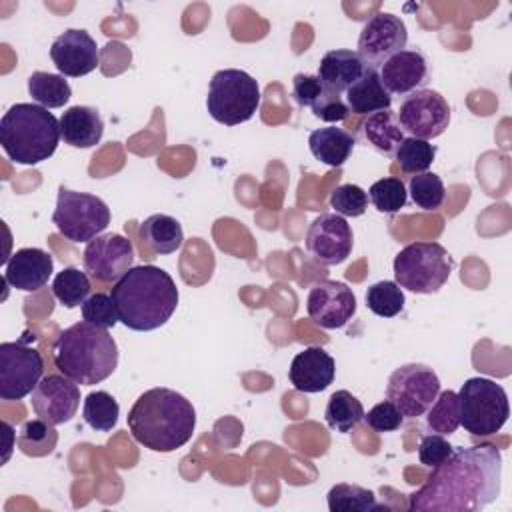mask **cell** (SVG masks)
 I'll list each match as a JSON object with an SVG mask.
<instances>
[{"label":"cell","instance_id":"6da1fadb","mask_svg":"<svg viewBox=\"0 0 512 512\" xmlns=\"http://www.w3.org/2000/svg\"><path fill=\"white\" fill-rule=\"evenodd\" d=\"M502 452L494 444L454 448L410 494L416 512H476L500 496Z\"/></svg>","mask_w":512,"mask_h":512},{"label":"cell","instance_id":"7a4b0ae2","mask_svg":"<svg viewBox=\"0 0 512 512\" xmlns=\"http://www.w3.org/2000/svg\"><path fill=\"white\" fill-rule=\"evenodd\" d=\"M132 438L154 452H174L194 434L196 410L188 398L170 388H150L128 412Z\"/></svg>","mask_w":512,"mask_h":512},{"label":"cell","instance_id":"3957f363","mask_svg":"<svg viewBox=\"0 0 512 512\" xmlns=\"http://www.w3.org/2000/svg\"><path fill=\"white\" fill-rule=\"evenodd\" d=\"M118 320L136 332L164 326L178 306V288L172 276L154 266H132L110 292Z\"/></svg>","mask_w":512,"mask_h":512},{"label":"cell","instance_id":"277c9868","mask_svg":"<svg viewBox=\"0 0 512 512\" xmlns=\"http://www.w3.org/2000/svg\"><path fill=\"white\" fill-rule=\"evenodd\" d=\"M54 364L70 380L92 386L106 380L118 366V346L106 328L76 322L60 332Z\"/></svg>","mask_w":512,"mask_h":512},{"label":"cell","instance_id":"5b68a950","mask_svg":"<svg viewBox=\"0 0 512 512\" xmlns=\"http://www.w3.org/2000/svg\"><path fill=\"white\" fill-rule=\"evenodd\" d=\"M60 138V120L38 104H14L0 120L2 150L16 164L34 166L48 160Z\"/></svg>","mask_w":512,"mask_h":512},{"label":"cell","instance_id":"8992f818","mask_svg":"<svg viewBox=\"0 0 512 512\" xmlns=\"http://www.w3.org/2000/svg\"><path fill=\"white\" fill-rule=\"evenodd\" d=\"M394 282L414 294L438 292L452 274L454 260L438 242H412L394 258Z\"/></svg>","mask_w":512,"mask_h":512},{"label":"cell","instance_id":"52a82bcc","mask_svg":"<svg viewBox=\"0 0 512 512\" xmlns=\"http://www.w3.org/2000/svg\"><path fill=\"white\" fill-rule=\"evenodd\" d=\"M260 100L262 94L256 78L238 68H224L210 80L206 108L216 122L236 126L256 114Z\"/></svg>","mask_w":512,"mask_h":512},{"label":"cell","instance_id":"ba28073f","mask_svg":"<svg viewBox=\"0 0 512 512\" xmlns=\"http://www.w3.org/2000/svg\"><path fill=\"white\" fill-rule=\"evenodd\" d=\"M458 394L460 426L472 436L496 434L510 416L506 390L490 378H468Z\"/></svg>","mask_w":512,"mask_h":512},{"label":"cell","instance_id":"9c48e42d","mask_svg":"<svg viewBox=\"0 0 512 512\" xmlns=\"http://www.w3.org/2000/svg\"><path fill=\"white\" fill-rule=\"evenodd\" d=\"M52 222L66 240L90 242L108 228L110 208L94 194L76 192L62 186L58 190Z\"/></svg>","mask_w":512,"mask_h":512},{"label":"cell","instance_id":"30bf717a","mask_svg":"<svg viewBox=\"0 0 512 512\" xmlns=\"http://www.w3.org/2000/svg\"><path fill=\"white\" fill-rule=\"evenodd\" d=\"M440 392L436 372L426 364H404L396 368L386 386V398L402 412L404 418H418L426 414Z\"/></svg>","mask_w":512,"mask_h":512},{"label":"cell","instance_id":"8fae6325","mask_svg":"<svg viewBox=\"0 0 512 512\" xmlns=\"http://www.w3.org/2000/svg\"><path fill=\"white\" fill-rule=\"evenodd\" d=\"M396 118L402 132H408L412 138L432 140L448 128L450 106L440 92L420 88L404 96Z\"/></svg>","mask_w":512,"mask_h":512},{"label":"cell","instance_id":"7c38bea8","mask_svg":"<svg viewBox=\"0 0 512 512\" xmlns=\"http://www.w3.org/2000/svg\"><path fill=\"white\" fill-rule=\"evenodd\" d=\"M44 374V360L24 342L0 344V398L20 400L36 388Z\"/></svg>","mask_w":512,"mask_h":512},{"label":"cell","instance_id":"4fadbf2b","mask_svg":"<svg viewBox=\"0 0 512 512\" xmlns=\"http://www.w3.org/2000/svg\"><path fill=\"white\" fill-rule=\"evenodd\" d=\"M406 44L408 32L404 20L390 12H378L360 30L358 56L366 66L378 70L390 56L402 52Z\"/></svg>","mask_w":512,"mask_h":512},{"label":"cell","instance_id":"5bb4252c","mask_svg":"<svg viewBox=\"0 0 512 512\" xmlns=\"http://www.w3.org/2000/svg\"><path fill=\"white\" fill-rule=\"evenodd\" d=\"M306 310L314 324L336 330L346 326L356 314V296L344 282L320 280L308 292Z\"/></svg>","mask_w":512,"mask_h":512},{"label":"cell","instance_id":"9a60e30c","mask_svg":"<svg viewBox=\"0 0 512 512\" xmlns=\"http://www.w3.org/2000/svg\"><path fill=\"white\" fill-rule=\"evenodd\" d=\"M134 260V246L122 234H100L84 248V270L100 282H118Z\"/></svg>","mask_w":512,"mask_h":512},{"label":"cell","instance_id":"2e32d148","mask_svg":"<svg viewBox=\"0 0 512 512\" xmlns=\"http://www.w3.org/2000/svg\"><path fill=\"white\" fill-rule=\"evenodd\" d=\"M352 244V228L338 214H320L306 234V250L324 266L342 264L350 256Z\"/></svg>","mask_w":512,"mask_h":512},{"label":"cell","instance_id":"e0dca14e","mask_svg":"<svg viewBox=\"0 0 512 512\" xmlns=\"http://www.w3.org/2000/svg\"><path fill=\"white\" fill-rule=\"evenodd\" d=\"M30 404L38 418L58 426L74 418L80 404V388L66 376L48 374L32 390Z\"/></svg>","mask_w":512,"mask_h":512},{"label":"cell","instance_id":"ac0fdd59","mask_svg":"<svg viewBox=\"0 0 512 512\" xmlns=\"http://www.w3.org/2000/svg\"><path fill=\"white\" fill-rule=\"evenodd\" d=\"M50 58L62 76L80 78L96 70L98 44L86 30L70 28L52 42Z\"/></svg>","mask_w":512,"mask_h":512},{"label":"cell","instance_id":"d6986e66","mask_svg":"<svg viewBox=\"0 0 512 512\" xmlns=\"http://www.w3.org/2000/svg\"><path fill=\"white\" fill-rule=\"evenodd\" d=\"M336 376V362L322 346H308L292 358L288 378L298 392L316 394L326 390Z\"/></svg>","mask_w":512,"mask_h":512},{"label":"cell","instance_id":"ffe728a7","mask_svg":"<svg viewBox=\"0 0 512 512\" xmlns=\"http://www.w3.org/2000/svg\"><path fill=\"white\" fill-rule=\"evenodd\" d=\"M378 74L388 94L408 96L428 82V64L418 50H402L390 56L378 68Z\"/></svg>","mask_w":512,"mask_h":512},{"label":"cell","instance_id":"44dd1931","mask_svg":"<svg viewBox=\"0 0 512 512\" xmlns=\"http://www.w3.org/2000/svg\"><path fill=\"white\" fill-rule=\"evenodd\" d=\"M54 272L52 256L42 248H20L4 264V280L16 290H40Z\"/></svg>","mask_w":512,"mask_h":512},{"label":"cell","instance_id":"7402d4cb","mask_svg":"<svg viewBox=\"0 0 512 512\" xmlns=\"http://www.w3.org/2000/svg\"><path fill=\"white\" fill-rule=\"evenodd\" d=\"M366 64L352 50H330L322 56L318 64V78L322 86L332 94L346 92L364 72Z\"/></svg>","mask_w":512,"mask_h":512},{"label":"cell","instance_id":"603a6c76","mask_svg":"<svg viewBox=\"0 0 512 512\" xmlns=\"http://www.w3.org/2000/svg\"><path fill=\"white\" fill-rule=\"evenodd\" d=\"M104 134V120L92 106H70L60 116V136L72 148H92Z\"/></svg>","mask_w":512,"mask_h":512},{"label":"cell","instance_id":"cb8c5ba5","mask_svg":"<svg viewBox=\"0 0 512 512\" xmlns=\"http://www.w3.org/2000/svg\"><path fill=\"white\" fill-rule=\"evenodd\" d=\"M346 106L352 114H374L380 110H388L392 104V96L380 82V74L374 68H366V72L344 92Z\"/></svg>","mask_w":512,"mask_h":512},{"label":"cell","instance_id":"d4e9b609","mask_svg":"<svg viewBox=\"0 0 512 512\" xmlns=\"http://www.w3.org/2000/svg\"><path fill=\"white\" fill-rule=\"evenodd\" d=\"M354 136L338 126H326L312 130L308 136V148L316 160L326 166L340 168L354 150Z\"/></svg>","mask_w":512,"mask_h":512},{"label":"cell","instance_id":"484cf974","mask_svg":"<svg viewBox=\"0 0 512 512\" xmlns=\"http://www.w3.org/2000/svg\"><path fill=\"white\" fill-rule=\"evenodd\" d=\"M362 132L366 142L384 156H394L396 148L406 138L398 124L396 112H392L390 108L370 114L362 124Z\"/></svg>","mask_w":512,"mask_h":512},{"label":"cell","instance_id":"4316f807","mask_svg":"<svg viewBox=\"0 0 512 512\" xmlns=\"http://www.w3.org/2000/svg\"><path fill=\"white\" fill-rule=\"evenodd\" d=\"M140 236L154 254H172L184 244V232L176 218L152 214L140 226Z\"/></svg>","mask_w":512,"mask_h":512},{"label":"cell","instance_id":"83f0119b","mask_svg":"<svg viewBox=\"0 0 512 512\" xmlns=\"http://www.w3.org/2000/svg\"><path fill=\"white\" fill-rule=\"evenodd\" d=\"M28 94L42 108H62L70 100L72 88L62 74L38 70L28 76Z\"/></svg>","mask_w":512,"mask_h":512},{"label":"cell","instance_id":"f1b7e54d","mask_svg":"<svg viewBox=\"0 0 512 512\" xmlns=\"http://www.w3.org/2000/svg\"><path fill=\"white\" fill-rule=\"evenodd\" d=\"M326 424L336 432H350L364 418L362 402L348 390H336L326 404Z\"/></svg>","mask_w":512,"mask_h":512},{"label":"cell","instance_id":"f546056e","mask_svg":"<svg viewBox=\"0 0 512 512\" xmlns=\"http://www.w3.org/2000/svg\"><path fill=\"white\" fill-rule=\"evenodd\" d=\"M328 508L332 512H372L378 510V502L372 490L358 484L340 482L328 490Z\"/></svg>","mask_w":512,"mask_h":512},{"label":"cell","instance_id":"4dcf8cb0","mask_svg":"<svg viewBox=\"0 0 512 512\" xmlns=\"http://www.w3.org/2000/svg\"><path fill=\"white\" fill-rule=\"evenodd\" d=\"M90 290L92 288H90V280H88L86 272H82L80 268H74V266L64 268L52 280V292H54L56 300L66 308L82 306L88 300Z\"/></svg>","mask_w":512,"mask_h":512},{"label":"cell","instance_id":"1f68e13d","mask_svg":"<svg viewBox=\"0 0 512 512\" xmlns=\"http://www.w3.org/2000/svg\"><path fill=\"white\" fill-rule=\"evenodd\" d=\"M426 426L430 432L440 436H450L460 426L458 394L454 390L438 392L436 400L426 410Z\"/></svg>","mask_w":512,"mask_h":512},{"label":"cell","instance_id":"d6a6232c","mask_svg":"<svg viewBox=\"0 0 512 512\" xmlns=\"http://www.w3.org/2000/svg\"><path fill=\"white\" fill-rule=\"evenodd\" d=\"M118 414H120L118 402L114 400L112 394L104 390L90 392L84 400V408H82L84 422L96 432H110L118 424Z\"/></svg>","mask_w":512,"mask_h":512},{"label":"cell","instance_id":"836d02e7","mask_svg":"<svg viewBox=\"0 0 512 512\" xmlns=\"http://www.w3.org/2000/svg\"><path fill=\"white\" fill-rule=\"evenodd\" d=\"M16 442L26 456H46L56 448L58 434L54 430V424L42 418H34L22 424Z\"/></svg>","mask_w":512,"mask_h":512},{"label":"cell","instance_id":"e575fe53","mask_svg":"<svg viewBox=\"0 0 512 512\" xmlns=\"http://www.w3.org/2000/svg\"><path fill=\"white\" fill-rule=\"evenodd\" d=\"M434 158H436V146L430 144L428 140H420V138H412V136L404 138L394 152L396 164L406 174L428 172Z\"/></svg>","mask_w":512,"mask_h":512},{"label":"cell","instance_id":"d590c367","mask_svg":"<svg viewBox=\"0 0 512 512\" xmlns=\"http://www.w3.org/2000/svg\"><path fill=\"white\" fill-rule=\"evenodd\" d=\"M408 194L412 202L422 210H438L446 198L444 182L434 172H420L410 176Z\"/></svg>","mask_w":512,"mask_h":512},{"label":"cell","instance_id":"8d00e7d4","mask_svg":"<svg viewBox=\"0 0 512 512\" xmlns=\"http://www.w3.org/2000/svg\"><path fill=\"white\" fill-rule=\"evenodd\" d=\"M366 306L380 318H394L404 308V290L390 280L376 282L366 290Z\"/></svg>","mask_w":512,"mask_h":512},{"label":"cell","instance_id":"74e56055","mask_svg":"<svg viewBox=\"0 0 512 512\" xmlns=\"http://www.w3.org/2000/svg\"><path fill=\"white\" fill-rule=\"evenodd\" d=\"M368 200L378 212L396 214L400 208L406 206L408 190L400 178H380L370 186Z\"/></svg>","mask_w":512,"mask_h":512},{"label":"cell","instance_id":"f35d334b","mask_svg":"<svg viewBox=\"0 0 512 512\" xmlns=\"http://www.w3.org/2000/svg\"><path fill=\"white\" fill-rule=\"evenodd\" d=\"M330 206L342 218H356L366 212L368 194L356 184H340L330 194Z\"/></svg>","mask_w":512,"mask_h":512},{"label":"cell","instance_id":"ab89813d","mask_svg":"<svg viewBox=\"0 0 512 512\" xmlns=\"http://www.w3.org/2000/svg\"><path fill=\"white\" fill-rule=\"evenodd\" d=\"M82 320L106 330L114 328L120 320H118V312L112 296L104 292L90 294L88 300L82 304Z\"/></svg>","mask_w":512,"mask_h":512},{"label":"cell","instance_id":"60d3db41","mask_svg":"<svg viewBox=\"0 0 512 512\" xmlns=\"http://www.w3.org/2000/svg\"><path fill=\"white\" fill-rule=\"evenodd\" d=\"M362 420L376 432H394L402 426L404 416L390 400H384V402H378L374 408H370L368 414L364 412Z\"/></svg>","mask_w":512,"mask_h":512},{"label":"cell","instance_id":"b9f144b4","mask_svg":"<svg viewBox=\"0 0 512 512\" xmlns=\"http://www.w3.org/2000/svg\"><path fill=\"white\" fill-rule=\"evenodd\" d=\"M326 88L322 86L316 74H296L292 80V98L302 108H314L316 102L324 96Z\"/></svg>","mask_w":512,"mask_h":512},{"label":"cell","instance_id":"7bdbcfd3","mask_svg":"<svg viewBox=\"0 0 512 512\" xmlns=\"http://www.w3.org/2000/svg\"><path fill=\"white\" fill-rule=\"evenodd\" d=\"M452 452H454V446L440 434H426L420 438L418 458L428 468L442 464Z\"/></svg>","mask_w":512,"mask_h":512},{"label":"cell","instance_id":"ee69618b","mask_svg":"<svg viewBox=\"0 0 512 512\" xmlns=\"http://www.w3.org/2000/svg\"><path fill=\"white\" fill-rule=\"evenodd\" d=\"M314 116L324 120V122H342L348 118L350 110L346 106V102L342 100L340 94H332V92H324V96L316 102V106L312 108Z\"/></svg>","mask_w":512,"mask_h":512},{"label":"cell","instance_id":"f6af8a7d","mask_svg":"<svg viewBox=\"0 0 512 512\" xmlns=\"http://www.w3.org/2000/svg\"><path fill=\"white\" fill-rule=\"evenodd\" d=\"M2 428H4V432L8 434V442H6V454H4V462L8 460V456H10V448H12V442H10V438L14 436V432H12V428H10V424L8 422H2Z\"/></svg>","mask_w":512,"mask_h":512}]
</instances>
